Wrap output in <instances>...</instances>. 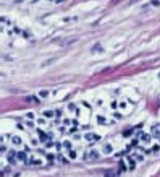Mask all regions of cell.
<instances>
[{
	"label": "cell",
	"instance_id": "5",
	"mask_svg": "<svg viewBox=\"0 0 160 177\" xmlns=\"http://www.w3.org/2000/svg\"><path fill=\"white\" fill-rule=\"evenodd\" d=\"M87 141H97V140H100V137L99 135H96V133H86V137H84Z\"/></svg>",
	"mask_w": 160,
	"mask_h": 177
},
{
	"label": "cell",
	"instance_id": "9",
	"mask_svg": "<svg viewBox=\"0 0 160 177\" xmlns=\"http://www.w3.org/2000/svg\"><path fill=\"white\" fill-rule=\"evenodd\" d=\"M151 137H152V135H146V133H142V135H139V140H141L142 143H149Z\"/></svg>",
	"mask_w": 160,
	"mask_h": 177
},
{
	"label": "cell",
	"instance_id": "15",
	"mask_svg": "<svg viewBox=\"0 0 160 177\" xmlns=\"http://www.w3.org/2000/svg\"><path fill=\"white\" fill-rule=\"evenodd\" d=\"M126 106H128V104H126V101H121V103L118 104V107H121V109H124Z\"/></svg>",
	"mask_w": 160,
	"mask_h": 177
},
{
	"label": "cell",
	"instance_id": "16",
	"mask_svg": "<svg viewBox=\"0 0 160 177\" xmlns=\"http://www.w3.org/2000/svg\"><path fill=\"white\" fill-rule=\"evenodd\" d=\"M113 117H115V119H121V117H123V115H121V114H120V112H115V114H113Z\"/></svg>",
	"mask_w": 160,
	"mask_h": 177
},
{
	"label": "cell",
	"instance_id": "4",
	"mask_svg": "<svg viewBox=\"0 0 160 177\" xmlns=\"http://www.w3.org/2000/svg\"><path fill=\"white\" fill-rule=\"evenodd\" d=\"M113 151V146L110 145V143H104V146H102V153L104 154H110Z\"/></svg>",
	"mask_w": 160,
	"mask_h": 177
},
{
	"label": "cell",
	"instance_id": "10",
	"mask_svg": "<svg viewBox=\"0 0 160 177\" xmlns=\"http://www.w3.org/2000/svg\"><path fill=\"white\" fill-rule=\"evenodd\" d=\"M37 133H39V137H41V140H42V141H47V143H49V137H47L42 130H39V128H37Z\"/></svg>",
	"mask_w": 160,
	"mask_h": 177
},
{
	"label": "cell",
	"instance_id": "8",
	"mask_svg": "<svg viewBox=\"0 0 160 177\" xmlns=\"http://www.w3.org/2000/svg\"><path fill=\"white\" fill-rule=\"evenodd\" d=\"M11 143L18 146V145H21V143H23V140H21L19 137H16V135H11Z\"/></svg>",
	"mask_w": 160,
	"mask_h": 177
},
{
	"label": "cell",
	"instance_id": "1",
	"mask_svg": "<svg viewBox=\"0 0 160 177\" xmlns=\"http://www.w3.org/2000/svg\"><path fill=\"white\" fill-rule=\"evenodd\" d=\"M26 164H29V166H42V159L41 158H34V156H31V158L27 159Z\"/></svg>",
	"mask_w": 160,
	"mask_h": 177
},
{
	"label": "cell",
	"instance_id": "7",
	"mask_svg": "<svg viewBox=\"0 0 160 177\" xmlns=\"http://www.w3.org/2000/svg\"><path fill=\"white\" fill-rule=\"evenodd\" d=\"M55 114H57V111H44L42 112V115H44L45 119H52Z\"/></svg>",
	"mask_w": 160,
	"mask_h": 177
},
{
	"label": "cell",
	"instance_id": "11",
	"mask_svg": "<svg viewBox=\"0 0 160 177\" xmlns=\"http://www.w3.org/2000/svg\"><path fill=\"white\" fill-rule=\"evenodd\" d=\"M126 162H128V167L129 169H134V158H126Z\"/></svg>",
	"mask_w": 160,
	"mask_h": 177
},
{
	"label": "cell",
	"instance_id": "14",
	"mask_svg": "<svg viewBox=\"0 0 160 177\" xmlns=\"http://www.w3.org/2000/svg\"><path fill=\"white\" fill-rule=\"evenodd\" d=\"M97 122H99V123H107V119H105V117H102V115H97Z\"/></svg>",
	"mask_w": 160,
	"mask_h": 177
},
{
	"label": "cell",
	"instance_id": "17",
	"mask_svg": "<svg viewBox=\"0 0 160 177\" xmlns=\"http://www.w3.org/2000/svg\"><path fill=\"white\" fill-rule=\"evenodd\" d=\"M134 159H136V161H141V159H142V156H141V154H137V153H136V156H134Z\"/></svg>",
	"mask_w": 160,
	"mask_h": 177
},
{
	"label": "cell",
	"instance_id": "3",
	"mask_svg": "<svg viewBox=\"0 0 160 177\" xmlns=\"http://www.w3.org/2000/svg\"><path fill=\"white\" fill-rule=\"evenodd\" d=\"M97 158H99V154L96 151H87V153L84 154V159H86V161H94V159H97Z\"/></svg>",
	"mask_w": 160,
	"mask_h": 177
},
{
	"label": "cell",
	"instance_id": "12",
	"mask_svg": "<svg viewBox=\"0 0 160 177\" xmlns=\"http://www.w3.org/2000/svg\"><path fill=\"white\" fill-rule=\"evenodd\" d=\"M76 156H78V154H76V151H73V149L68 151V158H70V159H76Z\"/></svg>",
	"mask_w": 160,
	"mask_h": 177
},
{
	"label": "cell",
	"instance_id": "6",
	"mask_svg": "<svg viewBox=\"0 0 160 177\" xmlns=\"http://www.w3.org/2000/svg\"><path fill=\"white\" fill-rule=\"evenodd\" d=\"M26 103L36 104V103H41V99H39V98H36V96H27V98H26Z\"/></svg>",
	"mask_w": 160,
	"mask_h": 177
},
{
	"label": "cell",
	"instance_id": "2",
	"mask_svg": "<svg viewBox=\"0 0 160 177\" xmlns=\"http://www.w3.org/2000/svg\"><path fill=\"white\" fill-rule=\"evenodd\" d=\"M151 135L154 137V138L160 140V125H152V128H151Z\"/></svg>",
	"mask_w": 160,
	"mask_h": 177
},
{
	"label": "cell",
	"instance_id": "13",
	"mask_svg": "<svg viewBox=\"0 0 160 177\" xmlns=\"http://www.w3.org/2000/svg\"><path fill=\"white\" fill-rule=\"evenodd\" d=\"M126 166H128V162H126V161H121V162H120V171H126Z\"/></svg>",
	"mask_w": 160,
	"mask_h": 177
}]
</instances>
